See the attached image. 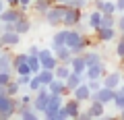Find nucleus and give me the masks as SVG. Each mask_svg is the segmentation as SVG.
I'll return each mask as SVG.
<instances>
[{
	"label": "nucleus",
	"mask_w": 124,
	"mask_h": 120,
	"mask_svg": "<svg viewBox=\"0 0 124 120\" xmlns=\"http://www.w3.org/2000/svg\"><path fill=\"white\" fill-rule=\"evenodd\" d=\"M17 104H19L17 97L6 95V93H0V120L13 118L15 112H17Z\"/></svg>",
	"instance_id": "obj_1"
},
{
	"label": "nucleus",
	"mask_w": 124,
	"mask_h": 120,
	"mask_svg": "<svg viewBox=\"0 0 124 120\" xmlns=\"http://www.w3.org/2000/svg\"><path fill=\"white\" fill-rule=\"evenodd\" d=\"M62 104H64V95L62 93H50L48 95V104H46V110H44V116L50 118V120H56V114L62 108Z\"/></svg>",
	"instance_id": "obj_2"
},
{
	"label": "nucleus",
	"mask_w": 124,
	"mask_h": 120,
	"mask_svg": "<svg viewBox=\"0 0 124 120\" xmlns=\"http://www.w3.org/2000/svg\"><path fill=\"white\" fill-rule=\"evenodd\" d=\"M64 6L66 4H52L44 15V21L52 27H62V17H64Z\"/></svg>",
	"instance_id": "obj_3"
},
{
	"label": "nucleus",
	"mask_w": 124,
	"mask_h": 120,
	"mask_svg": "<svg viewBox=\"0 0 124 120\" xmlns=\"http://www.w3.org/2000/svg\"><path fill=\"white\" fill-rule=\"evenodd\" d=\"M83 21V10L66 4L64 6V17H62V27H75L77 23Z\"/></svg>",
	"instance_id": "obj_4"
},
{
	"label": "nucleus",
	"mask_w": 124,
	"mask_h": 120,
	"mask_svg": "<svg viewBox=\"0 0 124 120\" xmlns=\"http://www.w3.org/2000/svg\"><path fill=\"white\" fill-rule=\"evenodd\" d=\"M48 95H50L48 87H41V89H37L35 93H33L31 106H33V110H35L37 114H44V110H46V104H48Z\"/></svg>",
	"instance_id": "obj_5"
},
{
	"label": "nucleus",
	"mask_w": 124,
	"mask_h": 120,
	"mask_svg": "<svg viewBox=\"0 0 124 120\" xmlns=\"http://www.w3.org/2000/svg\"><path fill=\"white\" fill-rule=\"evenodd\" d=\"M114 93L116 89H110V87H99L97 91H91V97H89V102H93V99H97V102H101L103 106H110L112 102H114Z\"/></svg>",
	"instance_id": "obj_6"
},
{
	"label": "nucleus",
	"mask_w": 124,
	"mask_h": 120,
	"mask_svg": "<svg viewBox=\"0 0 124 120\" xmlns=\"http://www.w3.org/2000/svg\"><path fill=\"white\" fill-rule=\"evenodd\" d=\"M25 8H21V6H6L2 13H0V23H10L13 25L17 19H21V17H25Z\"/></svg>",
	"instance_id": "obj_7"
},
{
	"label": "nucleus",
	"mask_w": 124,
	"mask_h": 120,
	"mask_svg": "<svg viewBox=\"0 0 124 120\" xmlns=\"http://www.w3.org/2000/svg\"><path fill=\"white\" fill-rule=\"evenodd\" d=\"M21 33H17L15 29H10V31H2L0 33V46L2 48H15V46L21 44Z\"/></svg>",
	"instance_id": "obj_8"
},
{
	"label": "nucleus",
	"mask_w": 124,
	"mask_h": 120,
	"mask_svg": "<svg viewBox=\"0 0 124 120\" xmlns=\"http://www.w3.org/2000/svg\"><path fill=\"white\" fill-rule=\"evenodd\" d=\"M108 72V68H106V62H97V64H91V66H87L85 68V81H89V79H103V75Z\"/></svg>",
	"instance_id": "obj_9"
},
{
	"label": "nucleus",
	"mask_w": 124,
	"mask_h": 120,
	"mask_svg": "<svg viewBox=\"0 0 124 120\" xmlns=\"http://www.w3.org/2000/svg\"><path fill=\"white\" fill-rule=\"evenodd\" d=\"M95 37H97L99 44H108V41L118 37V29L116 27H97L95 29Z\"/></svg>",
	"instance_id": "obj_10"
},
{
	"label": "nucleus",
	"mask_w": 124,
	"mask_h": 120,
	"mask_svg": "<svg viewBox=\"0 0 124 120\" xmlns=\"http://www.w3.org/2000/svg\"><path fill=\"white\" fill-rule=\"evenodd\" d=\"M62 110L66 112L68 118H79V114H81V102L75 99V97H68V99H64V104H62Z\"/></svg>",
	"instance_id": "obj_11"
},
{
	"label": "nucleus",
	"mask_w": 124,
	"mask_h": 120,
	"mask_svg": "<svg viewBox=\"0 0 124 120\" xmlns=\"http://www.w3.org/2000/svg\"><path fill=\"white\" fill-rule=\"evenodd\" d=\"M15 116H19V118H23V120H37V112L33 110L31 104H17Z\"/></svg>",
	"instance_id": "obj_12"
},
{
	"label": "nucleus",
	"mask_w": 124,
	"mask_h": 120,
	"mask_svg": "<svg viewBox=\"0 0 124 120\" xmlns=\"http://www.w3.org/2000/svg\"><path fill=\"white\" fill-rule=\"evenodd\" d=\"M120 83H122V72L120 71H110V72H106L103 79H101V85L103 87H110V89H116Z\"/></svg>",
	"instance_id": "obj_13"
},
{
	"label": "nucleus",
	"mask_w": 124,
	"mask_h": 120,
	"mask_svg": "<svg viewBox=\"0 0 124 120\" xmlns=\"http://www.w3.org/2000/svg\"><path fill=\"white\" fill-rule=\"evenodd\" d=\"M70 95L75 99H79L81 104H85V102H89V97H91V89H89V85H87V81H83V83L79 85V87H75L70 91Z\"/></svg>",
	"instance_id": "obj_14"
},
{
	"label": "nucleus",
	"mask_w": 124,
	"mask_h": 120,
	"mask_svg": "<svg viewBox=\"0 0 124 120\" xmlns=\"http://www.w3.org/2000/svg\"><path fill=\"white\" fill-rule=\"evenodd\" d=\"M0 71L13 72V52H10L8 48L0 50Z\"/></svg>",
	"instance_id": "obj_15"
},
{
	"label": "nucleus",
	"mask_w": 124,
	"mask_h": 120,
	"mask_svg": "<svg viewBox=\"0 0 124 120\" xmlns=\"http://www.w3.org/2000/svg\"><path fill=\"white\" fill-rule=\"evenodd\" d=\"M31 27H33V21H31L29 17H21V19H17V21L13 23V29L17 33H21V35H25V33H29L31 31Z\"/></svg>",
	"instance_id": "obj_16"
},
{
	"label": "nucleus",
	"mask_w": 124,
	"mask_h": 120,
	"mask_svg": "<svg viewBox=\"0 0 124 120\" xmlns=\"http://www.w3.org/2000/svg\"><path fill=\"white\" fill-rule=\"evenodd\" d=\"M70 71L72 72H77V75H85V68H87V64H85V58H83V54H72V58H70Z\"/></svg>",
	"instance_id": "obj_17"
},
{
	"label": "nucleus",
	"mask_w": 124,
	"mask_h": 120,
	"mask_svg": "<svg viewBox=\"0 0 124 120\" xmlns=\"http://www.w3.org/2000/svg\"><path fill=\"white\" fill-rule=\"evenodd\" d=\"M87 114H89V118H101L106 114V106L101 102H97V99H93V102H89Z\"/></svg>",
	"instance_id": "obj_18"
},
{
	"label": "nucleus",
	"mask_w": 124,
	"mask_h": 120,
	"mask_svg": "<svg viewBox=\"0 0 124 120\" xmlns=\"http://www.w3.org/2000/svg\"><path fill=\"white\" fill-rule=\"evenodd\" d=\"M48 91H50V93H62L64 97H66V95H70V91L66 89L64 81H62V79H56V77H54V79H52V83L48 85Z\"/></svg>",
	"instance_id": "obj_19"
},
{
	"label": "nucleus",
	"mask_w": 124,
	"mask_h": 120,
	"mask_svg": "<svg viewBox=\"0 0 124 120\" xmlns=\"http://www.w3.org/2000/svg\"><path fill=\"white\" fill-rule=\"evenodd\" d=\"M54 56H56L58 62H70V58H72V50L68 48V46H60V48L54 50Z\"/></svg>",
	"instance_id": "obj_20"
},
{
	"label": "nucleus",
	"mask_w": 124,
	"mask_h": 120,
	"mask_svg": "<svg viewBox=\"0 0 124 120\" xmlns=\"http://www.w3.org/2000/svg\"><path fill=\"white\" fill-rule=\"evenodd\" d=\"M83 58H85V64L87 66H91V64H97V62H101L103 58H101V54L97 52V50H93V48H87L83 52Z\"/></svg>",
	"instance_id": "obj_21"
},
{
	"label": "nucleus",
	"mask_w": 124,
	"mask_h": 120,
	"mask_svg": "<svg viewBox=\"0 0 124 120\" xmlns=\"http://www.w3.org/2000/svg\"><path fill=\"white\" fill-rule=\"evenodd\" d=\"M95 8L101 15H116V4L112 0H97L95 2Z\"/></svg>",
	"instance_id": "obj_22"
},
{
	"label": "nucleus",
	"mask_w": 124,
	"mask_h": 120,
	"mask_svg": "<svg viewBox=\"0 0 124 120\" xmlns=\"http://www.w3.org/2000/svg\"><path fill=\"white\" fill-rule=\"evenodd\" d=\"M52 4H54L52 0H33L29 8H33V13H35V15H41V17H44L46 10H48Z\"/></svg>",
	"instance_id": "obj_23"
},
{
	"label": "nucleus",
	"mask_w": 124,
	"mask_h": 120,
	"mask_svg": "<svg viewBox=\"0 0 124 120\" xmlns=\"http://www.w3.org/2000/svg\"><path fill=\"white\" fill-rule=\"evenodd\" d=\"M83 81H85V77H83V75L70 72V75H68L66 79H64V85H66V89H68V91H72V89H75V87H79V85L83 83Z\"/></svg>",
	"instance_id": "obj_24"
},
{
	"label": "nucleus",
	"mask_w": 124,
	"mask_h": 120,
	"mask_svg": "<svg viewBox=\"0 0 124 120\" xmlns=\"http://www.w3.org/2000/svg\"><path fill=\"white\" fill-rule=\"evenodd\" d=\"M70 72H72L70 71V64H66V62H58L56 68H54V77H56V79H62V81L66 79Z\"/></svg>",
	"instance_id": "obj_25"
},
{
	"label": "nucleus",
	"mask_w": 124,
	"mask_h": 120,
	"mask_svg": "<svg viewBox=\"0 0 124 120\" xmlns=\"http://www.w3.org/2000/svg\"><path fill=\"white\" fill-rule=\"evenodd\" d=\"M64 40H66V27L54 33V37H52V46H50V48L56 50V48H60V46H64Z\"/></svg>",
	"instance_id": "obj_26"
},
{
	"label": "nucleus",
	"mask_w": 124,
	"mask_h": 120,
	"mask_svg": "<svg viewBox=\"0 0 124 120\" xmlns=\"http://www.w3.org/2000/svg\"><path fill=\"white\" fill-rule=\"evenodd\" d=\"M27 64H29V68H31V75H37V72L41 71V62H39V58H37L35 54H27Z\"/></svg>",
	"instance_id": "obj_27"
},
{
	"label": "nucleus",
	"mask_w": 124,
	"mask_h": 120,
	"mask_svg": "<svg viewBox=\"0 0 124 120\" xmlns=\"http://www.w3.org/2000/svg\"><path fill=\"white\" fill-rule=\"evenodd\" d=\"M99 21H101V13H99L97 8L93 10V13H89V15H87V25L91 27L93 31H95V29L99 27Z\"/></svg>",
	"instance_id": "obj_28"
},
{
	"label": "nucleus",
	"mask_w": 124,
	"mask_h": 120,
	"mask_svg": "<svg viewBox=\"0 0 124 120\" xmlns=\"http://www.w3.org/2000/svg\"><path fill=\"white\" fill-rule=\"evenodd\" d=\"M37 77H39L41 85H46V87H48V85L52 83V79H54V71H50V68H41V71L37 72Z\"/></svg>",
	"instance_id": "obj_29"
},
{
	"label": "nucleus",
	"mask_w": 124,
	"mask_h": 120,
	"mask_svg": "<svg viewBox=\"0 0 124 120\" xmlns=\"http://www.w3.org/2000/svg\"><path fill=\"white\" fill-rule=\"evenodd\" d=\"M19 89H21V85H19V81L13 77V79L6 83V95H13V97H17V95H19Z\"/></svg>",
	"instance_id": "obj_30"
},
{
	"label": "nucleus",
	"mask_w": 124,
	"mask_h": 120,
	"mask_svg": "<svg viewBox=\"0 0 124 120\" xmlns=\"http://www.w3.org/2000/svg\"><path fill=\"white\" fill-rule=\"evenodd\" d=\"M114 54L118 56V60H124V33H118V41H116Z\"/></svg>",
	"instance_id": "obj_31"
},
{
	"label": "nucleus",
	"mask_w": 124,
	"mask_h": 120,
	"mask_svg": "<svg viewBox=\"0 0 124 120\" xmlns=\"http://www.w3.org/2000/svg\"><path fill=\"white\" fill-rule=\"evenodd\" d=\"M27 87H29V91H31V93H35L37 89L46 87V85H41V81H39V77H37V75H31V79H29V85H27Z\"/></svg>",
	"instance_id": "obj_32"
},
{
	"label": "nucleus",
	"mask_w": 124,
	"mask_h": 120,
	"mask_svg": "<svg viewBox=\"0 0 124 120\" xmlns=\"http://www.w3.org/2000/svg\"><path fill=\"white\" fill-rule=\"evenodd\" d=\"M99 27H116V15H101Z\"/></svg>",
	"instance_id": "obj_33"
},
{
	"label": "nucleus",
	"mask_w": 124,
	"mask_h": 120,
	"mask_svg": "<svg viewBox=\"0 0 124 120\" xmlns=\"http://www.w3.org/2000/svg\"><path fill=\"white\" fill-rule=\"evenodd\" d=\"M112 106L116 108V110H124V93H120V91H116L114 93V102H112Z\"/></svg>",
	"instance_id": "obj_34"
},
{
	"label": "nucleus",
	"mask_w": 124,
	"mask_h": 120,
	"mask_svg": "<svg viewBox=\"0 0 124 120\" xmlns=\"http://www.w3.org/2000/svg\"><path fill=\"white\" fill-rule=\"evenodd\" d=\"M13 72L15 75H31V68H29L27 62H21V64H17V66H13Z\"/></svg>",
	"instance_id": "obj_35"
},
{
	"label": "nucleus",
	"mask_w": 124,
	"mask_h": 120,
	"mask_svg": "<svg viewBox=\"0 0 124 120\" xmlns=\"http://www.w3.org/2000/svg\"><path fill=\"white\" fill-rule=\"evenodd\" d=\"M21 62H27V52L25 54H13V66H17Z\"/></svg>",
	"instance_id": "obj_36"
},
{
	"label": "nucleus",
	"mask_w": 124,
	"mask_h": 120,
	"mask_svg": "<svg viewBox=\"0 0 124 120\" xmlns=\"http://www.w3.org/2000/svg\"><path fill=\"white\" fill-rule=\"evenodd\" d=\"M68 4L75 6V8H81V10H83V8H87L89 2H87V0H68Z\"/></svg>",
	"instance_id": "obj_37"
},
{
	"label": "nucleus",
	"mask_w": 124,
	"mask_h": 120,
	"mask_svg": "<svg viewBox=\"0 0 124 120\" xmlns=\"http://www.w3.org/2000/svg\"><path fill=\"white\" fill-rule=\"evenodd\" d=\"M13 79V72H4V71H0V85L2 87H6V83Z\"/></svg>",
	"instance_id": "obj_38"
},
{
	"label": "nucleus",
	"mask_w": 124,
	"mask_h": 120,
	"mask_svg": "<svg viewBox=\"0 0 124 120\" xmlns=\"http://www.w3.org/2000/svg\"><path fill=\"white\" fill-rule=\"evenodd\" d=\"M116 29H118V33H124V13H118V19H116Z\"/></svg>",
	"instance_id": "obj_39"
},
{
	"label": "nucleus",
	"mask_w": 124,
	"mask_h": 120,
	"mask_svg": "<svg viewBox=\"0 0 124 120\" xmlns=\"http://www.w3.org/2000/svg\"><path fill=\"white\" fill-rule=\"evenodd\" d=\"M29 79H31V75H17V81H19L21 87H27L29 85Z\"/></svg>",
	"instance_id": "obj_40"
},
{
	"label": "nucleus",
	"mask_w": 124,
	"mask_h": 120,
	"mask_svg": "<svg viewBox=\"0 0 124 120\" xmlns=\"http://www.w3.org/2000/svg\"><path fill=\"white\" fill-rule=\"evenodd\" d=\"M21 104H31V99H33V95H29V93H25V95H21V97H17Z\"/></svg>",
	"instance_id": "obj_41"
},
{
	"label": "nucleus",
	"mask_w": 124,
	"mask_h": 120,
	"mask_svg": "<svg viewBox=\"0 0 124 120\" xmlns=\"http://www.w3.org/2000/svg\"><path fill=\"white\" fill-rule=\"evenodd\" d=\"M116 13H124V0H116Z\"/></svg>",
	"instance_id": "obj_42"
},
{
	"label": "nucleus",
	"mask_w": 124,
	"mask_h": 120,
	"mask_svg": "<svg viewBox=\"0 0 124 120\" xmlns=\"http://www.w3.org/2000/svg\"><path fill=\"white\" fill-rule=\"evenodd\" d=\"M27 54H35V56H37V54H39V46L31 44V46H29V50H27Z\"/></svg>",
	"instance_id": "obj_43"
},
{
	"label": "nucleus",
	"mask_w": 124,
	"mask_h": 120,
	"mask_svg": "<svg viewBox=\"0 0 124 120\" xmlns=\"http://www.w3.org/2000/svg\"><path fill=\"white\" fill-rule=\"evenodd\" d=\"M31 2H33V0H19V6H21V8H29V6H31Z\"/></svg>",
	"instance_id": "obj_44"
},
{
	"label": "nucleus",
	"mask_w": 124,
	"mask_h": 120,
	"mask_svg": "<svg viewBox=\"0 0 124 120\" xmlns=\"http://www.w3.org/2000/svg\"><path fill=\"white\" fill-rule=\"evenodd\" d=\"M6 6H19V0H4Z\"/></svg>",
	"instance_id": "obj_45"
},
{
	"label": "nucleus",
	"mask_w": 124,
	"mask_h": 120,
	"mask_svg": "<svg viewBox=\"0 0 124 120\" xmlns=\"http://www.w3.org/2000/svg\"><path fill=\"white\" fill-rule=\"evenodd\" d=\"M54 4H68V0H52Z\"/></svg>",
	"instance_id": "obj_46"
},
{
	"label": "nucleus",
	"mask_w": 124,
	"mask_h": 120,
	"mask_svg": "<svg viewBox=\"0 0 124 120\" xmlns=\"http://www.w3.org/2000/svg\"><path fill=\"white\" fill-rule=\"evenodd\" d=\"M4 8H6V2H4V0H0V13H2Z\"/></svg>",
	"instance_id": "obj_47"
},
{
	"label": "nucleus",
	"mask_w": 124,
	"mask_h": 120,
	"mask_svg": "<svg viewBox=\"0 0 124 120\" xmlns=\"http://www.w3.org/2000/svg\"><path fill=\"white\" fill-rule=\"evenodd\" d=\"M120 116H122V118H124V110H120Z\"/></svg>",
	"instance_id": "obj_48"
},
{
	"label": "nucleus",
	"mask_w": 124,
	"mask_h": 120,
	"mask_svg": "<svg viewBox=\"0 0 124 120\" xmlns=\"http://www.w3.org/2000/svg\"><path fill=\"white\" fill-rule=\"evenodd\" d=\"M0 48H2V46H0Z\"/></svg>",
	"instance_id": "obj_49"
}]
</instances>
